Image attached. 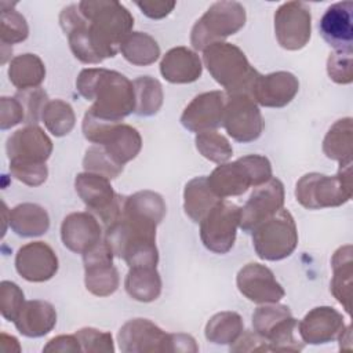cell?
<instances>
[{
    "mask_svg": "<svg viewBox=\"0 0 353 353\" xmlns=\"http://www.w3.org/2000/svg\"><path fill=\"white\" fill-rule=\"evenodd\" d=\"M59 23L73 55L83 63H99L120 51L134 18L116 0H83L65 7Z\"/></svg>",
    "mask_w": 353,
    "mask_h": 353,
    "instance_id": "cell-1",
    "label": "cell"
},
{
    "mask_svg": "<svg viewBox=\"0 0 353 353\" xmlns=\"http://www.w3.org/2000/svg\"><path fill=\"white\" fill-rule=\"evenodd\" d=\"M76 88L83 98L92 102L88 112L98 119L120 123L135 109L132 81L116 70L83 69L77 76Z\"/></svg>",
    "mask_w": 353,
    "mask_h": 353,
    "instance_id": "cell-2",
    "label": "cell"
},
{
    "mask_svg": "<svg viewBox=\"0 0 353 353\" xmlns=\"http://www.w3.org/2000/svg\"><path fill=\"white\" fill-rule=\"evenodd\" d=\"M203 62L228 95L245 94L251 97L259 73L250 65L245 54L237 46L226 41L211 44L203 51Z\"/></svg>",
    "mask_w": 353,
    "mask_h": 353,
    "instance_id": "cell-3",
    "label": "cell"
},
{
    "mask_svg": "<svg viewBox=\"0 0 353 353\" xmlns=\"http://www.w3.org/2000/svg\"><path fill=\"white\" fill-rule=\"evenodd\" d=\"M272 178V164L261 154H247L232 163L219 164L207 176L212 192L221 197L240 196L250 186H259Z\"/></svg>",
    "mask_w": 353,
    "mask_h": 353,
    "instance_id": "cell-4",
    "label": "cell"
},
{
    "mask_svg": "<svg viewBox=\"0 0 353 353\" xmlns=\"http://www.w3.org/2000/svg\"><path fill=\"white\" fill-rule=\"evenodd\" d=\"M298 203L307 210L339 207L352 199V161L339 164L338 174L328 176L309 172L295 186Z\"/></svg>",
    "mask_w": 353,
    "mask_h": 353,
    "instance_id": "cell-5",
    "label": "cell"
},
{
    "mask_svg": "<svg viewBox=\"0 0 353 353\" xmlns=\"http://www.w3.org/2000/svg\"><path fill=\"white\" fill-rule=\"evenodd\" d=\"M83 134L87 141L101 145L119 164L134 160L142 148V138L137 128L95 117L88 110L83 119Z\"/></svg>",
    "mask_w": 353,
    "mask_h": 353,
    "instance_id": "cell-6",
    "label": "cell"
},
{
    "mask_svg": "<svg viewBox=\"0 0 353 353\" xmlns=\"http://www.w3.org/2000/svg\"><path fill=\"white\" fill-rule=\"evenodd\" d=\"M245 8L237 1L214 3L192 28L190 44L204 51L208 46L221 43L237 33L245 25Z\"/></svg>",
    "mask_w": 353,
    "mask_h": 353,
    "instance_id": "cell-7",
    "label": "cell"
},
{
    "mask_svg": "<svg viewBox=\"0 0 353 353\" xmlns=\"http://www.w3.org/2000/svg\"><path fill=\"white\" fill-rule=\"evenodd\" d=\"M251 233L254 250L265 261H281L290 256L298 245L294 216L284 208L259 223Z\"/></svg>",
    "mask_w": 353,
    "mask_h": 353,
    "instance_id": "cell-8",
    "label": "cell"
},
{
    "mask_svg": "<svg viewBox=\"0 0 353 353\" xmlns=\"http://www.w3.org/2000/svg\"><path fill=\"white\" fill-rule=\"evenodd\" d=\"M298 321L294 319L290 307L280 303H263L252 313L254 331L265 338L270 350L299 352L303 343L294 336Z\"/></svg>",
    "mask_w": 353,
    "mask_h": 353,
    "instance_id": "cell-9",
    "label": "cell"
},
{
    "mask_svg": "<svg viewBox=\"0 0 353 353\" xmlns=\"http://www.w3.org/2000/svg\"><path fill=\"white\" fill-rule=\"evenodd\" d=\"M74 189L87 210L95 214L105 228L112 225L121 214L124 196H119L110 179L94 172H80L74 179Z\"/></svg>",
    "mask_w": 353,
    "mask_h": 353,
    "instance_id": "cell-10",
    "label": "cell"
},
{
    "mask_svg": "<svg viewBox=\"0 0 353 353\" xmlns=\"http://www.w3.org/2000/svg\"><path fill=\"white\" fill-rule=\"evenodd\" d=\"M239 225L240 208L234 203L222 199L201 219L200 239L207 250L215 254H226L234 244Z\"/></svg>",
    "mask_w": 353,
    "mask_h": 353,
    "instance_id": "cell-11",
    "label": "cell"
},
{
    "mask_svg": "<svg viewBox=\"0 0 353 353\" xmlns=\"http://www.w3.org/2000/svg\"><path fill=\"white\" fill-rule=\"evenodd\" d=\"M222 125L234 141L247 143L261 137L263 119L256 102L250 95H228Z\"/></svg>",
    "mask_w": 353,
    "mask_h": 353,
    "instance_id": "cell-12",
    "label": "cell"
},
{
    "mask_svg": "<svg viewBox=\"0 0 353 353\" xmlns=\"http://www.w3.org/2000/svg\"><path fill=\"white\" fill-rule=\"evenodd\" d=\"M312 33L310 8L303 1H288L281 4L274 12V34L277 43L288 50L303 48Z\"/></svg>",
    "mask_w": 353,
    "mask_h": 353,
    "instance_id": "cell-13",
    "label": "cell"
},
{
    "mask_svg": "<svg viewBox=\"0 0 353 353\" xmlns=\"http://www.w3.org/2000/svg\"><path fill=\"white\" fill-rule=\"evenodd\" d=\"M113 251L101 240L97 245L83 254L85 288L97 296H109L119 288L120 277L113 266Z\"/></svg>",
    "mask_w": 353,
    "mask_h": 353,
    "instance_id": "cell-14",
    "label": "cell"
},
{
    "mask_svg": "<svg viewBox=\"0 0 353 353\" xmlns=\"http://www.w3.org/2000/svg\"><path fill=\"white\" fill-rule=\"evenodd\" d=\"M119 347L124 353L171 352V334L148 319H132L117 334Z\"/></svg>",
    "mask_w": 353,
    "mask_h": 353,
    "instance_id": "cell-15",
    "label": "cell"
},
{
    "mask_svg": "<svg viewBox=\"0 0 353 353\" xmlns=\"http://www.w3.org/2000/svg\"><path fill=\"white\" fill-rule=\"evenodd\" d=\"M284 205V185L277 178H270L268 182L256 186L250 199L240 208V228L244 232H251L263 221L269 219Z\"/></svg>",
    "mask_w": 353,
    "mask_h": 353,
    "instance_id": "cell-16",
    "label": "cell"
},
{
    "mask_svg": "<svg viewBox=\"0 0 353 353\" xmlns=\"http://www.w3.org/2000/svg\"><path fill=\"white\" fill-rule=\"evenodd\" d=\"M236 284L239 291L255 303H276L285 295L273 272L268 266L255 262L247 263L239 270Z\"/></svg>",
    "mask_w": 353,
    "mask_h": 353,
    "instance_id": "cell-17",
    "label": "cell"
},
{
    "mask_svg": "<svg viewBox=\"0 0 353 353\" xmlns=\"http://www.w3.org/2000/svg\"><path fill=\"white\" fill-rule=\"evenodd\" d=\"M6 150L10 163L46 164L52 153V142L40 127L26 125L8 137Z\"/></svg>",
    "mask_w": 353,
    "mask_h": 353,
    "instance_id": "cell-18",
    "label": "cell"
},
{
    "mask_svg": "<svg viewBox=\"0 0 353 353\" xmlns=\"http://www.w3.org/2000/svg\"><path fill=\"white\" fill-rule=\"evenodd\" d=\"M226 94L208 91L196 95L181 114L182 125L192 132H204L218 128L223 120Z\"/></svg>",
    "mask_w": 353,
    "mask_h": 353,
    "instance_id": "cell-19",
    "label": "cell"
},
{
    "mask_svg": "<svg viewBox=\"0 0 353 353\" xmlns=\"http://www.w3.org/2000/svg\"><path fill=\"white\" fill-rule=\"evenodd\" d=\"M15 269L25 280L43 283L58 272V258L44 241H32L22 245L15 255Z\"/></svg>",
    "mask_w": 353,
    "mask_h": 353,
    "instance_id": "cell-20",
    "label": "cell"
},
{
    "mask_svg": "<svg viewBox=\"0 0 353 353\" xmlns=\"http://www.w3.org/2000/svg\"><path fill=\"white\" fill-rule=\"evenodd\" d=\"M305 343L323 345L338 339L345 330L342 314L331 306H319L305 314L296 324Z\"/></svg>",
    "mask_w": 353,
    "mask_h": 353,
    "instance_id": "cell-21",
    "label": "cell"
},
{
    "mask_svg": "<svg viewBox=\"0 0 353 353\" xmlns=\"http://www.w3.org/2000/svg\"><path fill=\"white\" fill-rule=\"evenodd\" d=\"M320 34L335 51L353 50V3L339 1L330 6L319 23Z\"/></svg>",
    "mask_w": 353,
    "mask_h": 353,
    "instance_id": "cell-22",
    "label": "cell"
},
{
    "mask_svg": "<svg viewBox=\"0 0 353 353\" xmlns=\"http://www.w3.org/2000/svg\"><path fill=\"white\" fill-rule=\"evenodd\" d=\"M299 91V81L295 74L284 70L269 74H259L251 98L265 108H283L288 105Z\"/></svg>",
    "mask_w": 353,
    "mask_h": 353,
    "instance_id": "cell-23",
    "label": "cell"
},
{
    "mask_svg": "<svg viewBox=\"0 0 353 353\" xmlns=\"http://www.w3.org/2000/svg\"><path fill=\"white\" fill-rule=\"evenodd\" d=\"M102 230L98 219L88 211L72 212L61 225L63 245L76 254H84L101 241Z\"/></svg>",
    "mask_w": 353,
    "mask_h": 353,
    "instance_id": "cell-24",
    "label": "cell"
},
{
    "mask_svg": "<svg viewBox=\"0 0 353 353\" xmlns=\"http://www.w3.org/2000/svg\"><path fill=\"white\" fill-rule=\"evenodd\" d=\"M203 63L200 57L188 47H174L160 62L161 76L174 84H188L200 79Z\"/></svg>",
    "mask_w": 353,
    "mask_h": 353,
    "instance_id": "cell-25",
    "label": "cell"
},
{
    "mask_svg": "<svg viewBox=\"0 0 353 353\" xmlns=\"http://www.w3.org/2000/svg\"><path fill=\"white\" fill-rule=\"evenodd\" d=\"M17 330L29 338H39L47 335L57 324L55 307L40 299L26 301L14 320Z\"/></svg>",
    "mask_w": 353,
    "mask_h": 353,
    "instance_id": "cell-26",
    "label": "cell"
},
{
    "mask_svg": "<svg viewBox=\"0 0 353 353\" xmlns=\"http://www.w3.org/2000/svg\"><path fill=\"white\" fill-rule=\"evenodd\" d=\"M353 250L350 244L339 247L332 258V279L330 284L331 294L343 306L347 314H350L352 301V276H353Z\"/></svg>",
    "mask_w": 353,
    "mask_h": 353,
    "instance_id": "cell-27",
    "label": "cell"
},
{
    "mask_svg": "<svg viewBox=\"0 0 353 353\" xmlns=\"http://www.w3.org/2000/svg\"><path fill=\"white\" fill-rule=\"evenodd\" d=\"M10 226L14 233L22 237H36L44 234L50 228L47 211L34 203H22L10 211Z\"/></svg>",
    "mask_w": 353,
    "mask_h": 353,
    "instance_id": "cell-28",
    "label": "cell"
},
{
    "mask_svg": "<svg viewBox=\"0 0 353 353\" xmlns=\"http://www.w3.org/2000/svg\"><path fill=\"white\" fill-rule=\"evenodd\" d=\"M222 200L208 185L207 176H196L190 179L183 190V210L193 222H201L208 211Z\"/></svg>",
    "mask_w": 353,
    "mask_h": 353,
    "instance_id": "cell-29",
    "label": "cell"
},
{
    "mask_svg": "<svg viewBox=\"0 0 353 353\" xmlns=\"http://www.w3.org/2000/svg\"><path fill=\"white\" fill-rule=\"evenodd\" d=\"M124 287L127 294L138 302H153L161 292V277L156 268L135 266L130 268Z\"/></svg>",
    "mask_w": 353,
    "mask_h": 353,
    "instance_id": "cell-30",
    "label": "cell"
},
{
    "mask_svg": "<svg viewBox=\"0 0 353 353\" xmlns=\"http://www.w3.org/2000/svg\"><path fill=\"white\" fill-rule=\"evenodd\" d=\"M8 79L19 91L36 88L46 79V66L36 54H21L11 59Z\"/></svg>",
    "mask_w": 353,
    "mask_h": 353,
    "instance_id": "cell-31",
    "label": "cell"
},
{
    "mask_svg": "<svg viewBox=\"0 0 353 353\" xmlns=\"http://www.w3.org/2000/svg\"><path fill=\"white\" fill-rule=\"evenodd\" d=\"M324 154L339 164L350 163L353 154V127L352 117L336 120L328 130L323 141Z\"/></svg>",
    "mask_w": 353,
    "mask_h": 353,
    "instance_id": "cell-32",
    "label": "cell"
},
{
    "mask_svg": "<svg viewBox=\"0 0 353 353\" xmlns=\"http://www.w3.org/2000/svg\"><path fill=\"white\" fill-rule=\"evenodd\" d=\"M120 52L125 61L135 66H148L160 57L157 41L145 32H131L120 46Z\"/></svg>",
    "mask_w": 353,
    "mask_h": 353,
    "instance_id": "cell-33",
    "label": "cell"
},
{
    "mask_svg": "<svg viewBox=\"0 0 353 353\" xmlns=\"http://www.w3.org/2000/svg\"><path fill=\"white\" fill-rule=\"evenodd\" d=\"M244 323L236 312H219L205 324V338L215 345H232L243 334Z\"/></svg>",
    "mask_w": 353,
    "mask_h": 353,
    "instance_id": "cell-34",
    "label": "cell"
},
{
    "mask_svg": "<svg viewBox=\"0 0 353 353\" xmlns=\"http://www.w3.org/2000/svg\"><path fill=\"white\" fill-rule=\"evenodd\" d=\"M132 87L135 94L134 113L138 116L156 114L160 110L164 99L160 81L150 76H141L132 81Z\"/></svg>",
    "mask_w": 353,
    "mask_h": 353,
    "instance_id": "cell-35",
    "label": "cell"
},
{
    "mask_svg": "<svg viewBox=\"0 0 353 353\" xmlns=\"http://www.w3.org/2000/svg\"><path fill=\"white\" fill-rule=\"evenodd\" d=\"M41 120L46 128L55 137L68 135L76 123V116L73 108L62 101V99H52L48 101L44 106L41 113Z\"/></svg>",
    "mask_w": 353,
    "mask_h": 353,
    "instance_id": "cell-36",
    "label": "cell"
},
{
    "mask_svg": "<svg viewBox=\"0 0 353 353\" xmlns=\"http://www.w3.org/2000/svg\"><path fill=\"white\" fill-rule=\"evenodd\" d=\"M194 142L199 153L207 160L216 164L226 163L233 154L232 145L229 143L226 137L216 132L215 130L199 132Z\"/></svg>",
    "mask_w": 353,
    "mask_h": 353,
    "instance_id": "cell-37",
    "label": "cell"
},
{
    "mask_svg": "<svg viewBox=\"0 0 353 353\" xmlns=\"http://www.w3.org/2000/svg\"><path fill=\"white\" fill-rule=\"evenodd\" d=\"M29 34V28L26 19L22 14L14 10V4L10 8L1 6L0 17V41L1 47H11L12 44L26 40Z\"/></svg>",
    "mask_w": 353,
    "mask_h": 353,
    "instance_id": "cell-38",
    "label": "cell"
},
{
    "mask_svg": "<svg viewBox=\"0 0 353 353\" xmlns=\"http://www.w3.org/2000/svg\"><path fill=\"white\" fill-rule=\"evenodd\" d=\"M83 167L87 172L99 174L108 179L117 178L124 168V165L113 160V157L101 145H92L87 149L83 159Z\"/></svg>",
    "mask_w": 353,
    "mask_h": 353,
    "instance_id": "cell-39",
    "label": "cell"
},
{
    "mask_svg": "<svg viewBox=\"0 0 353 353\" xmlns=\"http://www.w3.org/2000/svg\"><path fill=\"white\" fill-rule=\"evenodd\" d=\"M15 98L21 102L23 110H25V121L28 125H36L39 120L41 119V113L44 110V106L48 102L47 92L40 88H29L22 90L15 94Z\"/></svg>",
    "mask_w": 353,
    "mask_h": 353,
    "instance_id": "cell-40",
    "label": "cell"
},
{
    "mask_svg": "<svg viewBox=\"0 0 353 353\" xmlns=\"http://www.w3.org/2000/svg\"><path fill=\"white\" fill-rule=\"evenodd\" d=\"M79 339V343L81 346V352L87 353H113L114 352V343L110 332H105L92 327H84L80 328L74 334Z\"/></svg>",
    "mask_w": 353,
    "mask_h": 353,
    "instance_id": "cell-41",
    "label": "cell"
},
{
    "mask_svg": "<svg viewBox=\"0 0 353 353\" xmlns=\"http://www.w3.org/2000/svg\"><path fill=\"white\" fill-rule=\"evenodd\" d=\"M353 51H334L327 59V73L338 84H350L353 80Z\"/></svg>",
    "mask_w": 353,
    "mask_h": 353,
    "instance_id": "cell-42",
    "label": "cell"
},
{
    "mask_svg": "<svg viewBox=\"0 0 353 353\" xmlns=\"http://www.w3.org/2000/svg\"><path fill=\"white\" fill-rule=\"evenodd\" d=\"M25 303V296L18 284L12 281H1L0 284V312L1 316L14 321Z\"/></svg>",
    "mask_w": 353,
    "mask_h": 353,
    "instance_id": "cell-43",
    "label": "cell"
},
{
    "mask_svg": "<svg viewBox=\"0 0 353 353\" xmlns=\"http://www.w3.org/2000/svg\"><path fill=\"white\" fill-rule=\"evenodd\" d=\"M8 168L15 179L28 186H40L48 176V168L46 164L10 163Z\"/></svg>",
    "mask_w": 353,
    "mask_h": 353,
    "instance_id": "cell-44",
    "label": "cell"
},
{
    "mask_svg": "<svg viewBox=\"0 0 353 353\" xmlns=\"http://www.w3.org/2000/svg\"><path fill=\"white\" fill-rule=\"evenodd\" d=\"M25 121V110L21 102L14 97L0 98V128L8 130Z\"/></svg>",
    "mask_w": 353,
    "mask_h": 353,
    "instance_id": "cell-45",
    "label": "cell"
},
{
    "mask_svg": "<svg viewBox=\"0 0 353 353\" xmlns=\"http://www.w3.org/2000/svg\"><path fill=\"white\" fill-rule=\"evenodd\" d=\"M270 346L265 338L255 331H243V334L230 345V352H268Z\"/></svg>",
    "mask_w": 353,
    "mask_h": 353,
    "instance_id": "cell-46",
    "label": "cell"
},
{
    "mask_svg": "<svg viewBox=\"0 0 353 353\" xmlns=\"http://www.w3.org/2000/svg\"><path fill=\"white\" fill-rule=\"evenodd\" d=\"M135 4L139 7L142 14H145L152 19H161L167 17L175 7V1H167V0L165 1H161V0L137 1Z\"/></svg>",
    "mask_w": 353,
    "mask_h": 353,
    "instance_id": "cell-47",
    "label": "cell"
},
{
    "mask_svg": "<svg viewBox=\"0 0 353 353\" xmlns=\"http://www.w3.org/2000/svg\"><path fill=\"white\" fill-rule=\"evenodd\" d=\"M43 352H81V346L76 335H58L48 341Z\"/></svg>",
    "mask_w": 353,
    "mask_h": 353,
    "instance_id": "cell-48",
    "label": "cell"
},
{
    "mask_svg": "<svg viewBox=\"0 0 353 353\" xmlns=\"http://www.w3.org/2000/svg\"><path fill=\"white\" fill-rule=\"evenodd\" d=\"M199 346L193 336L188 334H171V352L196 353Z\"/></svg>",
    "mask_w": 353,
    "mask_h": 353,
    "instance_id": "cell-49",
    "label": "cell"
}]
</instances>
